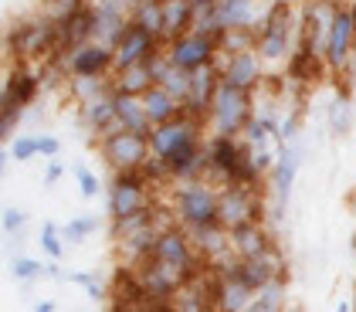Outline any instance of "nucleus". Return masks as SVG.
Masks as SVG:
<instances>
[{
  "instance_id": "10",
  "label": "nucleus",
  "mask_w": 356,
  "mask_h": 312,
  "mask_svg": "<svg viewBox=\"0 0 356 312\" xmlns=\"http://www.w3.org/2000/svg\"><path fill=\"white\" fill-rule=\"evenodd\" d=\"M163 55L173 68H180V72L193 75V72L211 68V65H218L220 61V41L218 38H211V34H204V31H191V34H184V38L166 41Z\"/></svg>"
},
{
  "instance_id": "2",
  "label": "nucleus",
  "mask_w": 356,
  "mask_h": 312,
  "mask_svg": "<svg viewBox=\"0 0 356 312\" xmlns=\"http://www.w3.org/2000/svg\"><path fill=\"white\" fill-rule=\"evenodd\" d=\"M170 217L184 231L220 224V187L211 180H187L170 187Z\"/></svg>"
},
{
  "instance_id": "30",
  "label": "nucleus",
  "mask_w": 356,
  "mask_h": 312,
  "mask_svg": "<svg viewBox=\"0 0 356 312\" xmlns=\"http://www.w3.org/2000/svg\"><path fill=\"white\" fill-rule=\"evenodd\" d=\"M99 227H102V217H95V214H79V217H72L68 224H61V234H65L68 245H79L85 238H92Z\"/></svg>"
},
{
  "instance_id": "45",
  "label": "nucleus",
  "mask_w": 356,
  "mask_h": 312,
  "mask_svg": "<svg viewBox=\"0 0 356 312\" xmlns=\"http://www.w3.org/2000/svg\"><path fill=\"white\" fill-rule=\"evenodd\" d=\"M350 306H353V312H356V282H353V299H350Z\"/></svg>"
},
{
  "instance_id": "26",
  "label": "nucleus",
  "mask_w": 356,
  "mask_h": 312,
  "mask_svg": "<svg viewBox=\"0 0 356 312\" xmlns=\"http://www.w3.org/2000/svg\"><path fill=\"white\" fill-rule=\"evenodd\" d=\"M129 21H133V28L149 31L153 38L163 41V28H166L163 0H136V3H129Z\"/></svg>"
},
{
  "instance_id": "36",
  "label": "nucleus",
  "mask_w": 356,
  "mask_h": 312,
  "mask_svg": "<svg viewBox=\"0 0 356 312\" xmlns=\"http://www.w3.org/2000/svg\"><path fill=\"white\" fill-rule=\"evenodd\" d=\"M24 109H17V106H0V140H14L17 136V126L24 122Z\"/></svg>"
},
{
  "instance_id": "17",
  "label": "nucleus",
  "mask_w": 356,
  "mask_h": 312,
  "mask_svg": "<svg viewBox=\"0 0 356 312\" xmlns=\"http://www.w3.org/2000/svg\"><path fill=\"white\" fill-rule=\"evenodd\" d=\"M92 10H95V41L115 48L126 31H129V3L126 0H92Z\"/></svg>"
},
{
  "instance_id": "7",
  "label": "nucleus",
  "mask_w": 356,
  "mask_h": 312,
  "mask_svg": "<svg viewBox=\"0 0 356 312\" xmlns=\"http://www.w3.org/2000/svg\"><path fill=\"white\" fill-rule=\"evenodd\" d=\"M245 224H268L265 187H245V183L220 187V227L234 231Z\"/></svg>"
},
{
  "instance_id": "37",
  "label": "nucleus",
  "mask_w": 356,
  "mask_h": 312,
  "mask_svg": "<svg viewBox=\"0 0 356 312\" xmlns=\"http://www.w3.org/2000/svg\"><path fill=\"white\" fill-rule=\"evenodd\" d=\"M75 180H79V190H82V197H99V190H102V180H99V173L88 170L85 163H75Z\"/></svg>"
},
{
  "instance_id": "5",
  "label": "nucleus",
  "mask_w": 356,
  "mask_h": 312,
  "mask_svg": "<svg viewBox=\"0 0 356 312\" xmlns=\"http://www.w3.org/2000/svg\"><path fill=\"white\" fill-rule=\"evenodd\" d=\"M278 149V160H275L272 173H268V183H265V194H268V224L278 227L285 221V211L292 204V190H296V180L302 170V146L299 142H282L275 146Z\"/></svg>"
},
{
  "instance_id": "42",
  "label": "nucleus",
  "mask_w": 356,
  "mask_h": 312,
  "mask_svg": "<svg viewBox=\"0 0 356 312\" xmlns=\"http://www.w3.org/2000/svg\"><path fill=\"white\" fill-rule=\"evenodd\" d=\"M48 279H55V282H68V272H65L58 261H48Z\"/></svg>"
},
{
  "instance_id": "19",
  "label": "nucleus",
  "mask_w": 356,
  "mask_h": 312,
  "mask_svg": "<svg viewBox=\"0 0 356 312\" xmlns=\"http://www.w3.org/2000/svg\"><path fill=\"white\" fill-rule=\"evenodd\" d=\"M265 17V7L258 0H218L220 31H258Z\"/></svg>"
},
{
  "instance_id": "3",
  "label": "nucleus",
  "mask_w": 356,
  "mask_h": 312,
  "mask_svg": "<svg viewBox=\"0 0 356 312\" xmlns=\"http://www.w3.org/2000/svg\"><path fill=\"white\" fill-rule=\"evenodd\" d=\"M7 51L14 65H34V61H55L61 58L58 44V24H51L44 14H31L14 21L7 31Z\"/></svg>"
},
{
  "instance_id": "40",
  "label": "nucleus",
  "mask_w": 356,
  "mask_h": 312,
  "mask_svg": "<svg viewBox=\"0 0 356 312\" xmlns=\"http://www.w3.org/2000/svg\"><path fill=\"white\" fill-rule=\"evenodd\" d=\"M58 153H61V140H58V136H48V133H38V156L58 160Z\"/></svg>"
},
{
  "instance_id": "39",
  "label": "nucleus",
  "mask_w": 356,
  "mask_h": 312,
  "mask_svg": "<svg viewBox=\"0 0 356 312\" xmlns=\"http://www.w3.org/2000/svg\"><path fill=\"white\" fill-rule=\"evenodd\" d=\"M299 129H302V109H292V113L282 119V142H296ZM282 142H278V146H282Z\"/></svg>"
},
{
  "instance_id": "28",
  "label": "nucleus",
  "mask_w": 356,
  "mask_h": 312,
  "mask_svg": "<svg viewBox=\"0 0 356 312\" xmlns=\"http://www.w3.org/2000/svg\"><path fill=\"white\" fill-rule=\"evenodd\" d=\"M112 92H115V88H112V79H72V82H68V95H72L79 106L99 102V99H106Z\"/></svg>"
},
{
  "instance_id": "33",
  "label": "nucleus",
  "mask_w": 356,
  "mask_h": 312,
  "mask_svg": "<svg viewBox=\"0 0 356 312\" xmlns=\"http://www.w3.org/2000/svg\"><path fill=\"white\" fill-rule=\"evenodd\" d=\"M31 224V214L28 211H21V207H14V204H7L3 211H0V231H3V238H21Z\"/></svg>"
},
{
  "instance_id": "47",
  "label": "nucleus",
  "mask_w": 356,
  "mask_h": 312,
  "mask_svg": "<svg viewBox=\"0 0 356 312\" xmlns=\"http://www.w3.org/2000/svg\"><path fill=\"white\" fill-rule=\"evenodd\" d=\"M126 3H136V0H126Z\"/></svg>"
},
{
  "instance_id": "12",
  "label": "nucleus",
  "mask_w": 356,
  "mask_h": 312,
  "mask_svg": "<svg viewBox=\"0 0 356 312\" xmlns=\"http://www.w3.org/2000/svg\"><path fill=\"white\" fill-rule=\"evenodd\" d=\"M136 279H139V288L143 295L149 299V306H173V299L193 282L187 272L173 268V265H163V261H146L136 268Z\"/></svg>"
},
{
  "instance_id": "41",
  "label": "nucleus",
  "mask_w": 356,
  "mask_h": 312,
  "mask_svg": "<svg viewBox=\"0 0 356 312\" xmlns=\"http://www.w3.org/2000/svg\"><path fill=\"white\" fill-rule=\"evenodd\" d=\"M65 176V163H58V160H51L48 167H44V187H55L58 180Z\"/></svg>"
},
{
  "instance_id": "1",
  "label": "nucleus",
  "mask_w": 356,
  "mask_h": 312,
  "mask_svg": "<svg viewBox=\"0 0 356 312\" xmlns=\"http://www.w3.org/2000/svg\"><path fill=\"white\" fill-rule=\"evenodd\" d=\"M299 7L292 0H272L265 7V17L254 31V51L261 55V61L272 65H289L299 44Z\"/></svg>"
},
{
  "instance_id": "35",
  "label": "nucleus",
  "mask_w": 356,
  "mask_h": 312,
  "mask_svg": "<svg viewBox=\"0 0 356 312\" xmlns=\"http://www.w3.org/2000/svg\"><path fill=\"white\" fill-rule=\"evenodd\" d=\"M7 153H10V160H17V163H28L38 156V133H21V136H14L10 146H7Z\"/></svg>"
},
{
  "instance_id": "27",
  "label": "nucleus",
  "mask_w": 356,
  "mask_h": 312,
  "mask_svg": "<svg viewBox=\"0 0 356 312\" xmlns=\"http://www.w3.org/2000/svg\"><path fill=\"white\" fill-rule=\"evenodd\" d=\"M248 312H289V279H275L261 292H254Z\"/></svg>"
},
{
  "instance_id": "18",
  "label": "nucleus",
  "mask_w": 356,
  "mask_h": 312,
  "mask_svg": "<svg viewBox=\"0 0 356 312\" xmlns=\"http://www.w3.org/2000/svg\"><path fill=\"white\" fill-rule=\"evenodd\" d=\"M231 234V258L234 261H251V258H261L268 248H275L278 241L272 238L268 224H245L227 231Z\"/></svg>"
},
{
  "instance_id": "4",
  "label": "nucleus",
  "mask_w": 356,
  "mask_h": 312,
  "mask_svg": "<svg viewBox=\"0 0 356 312\" xmlns=\"http://www.w3.org/2000/svg\"><path fill=\"white\" fill-rule=\"evenodd\" d=\"M254 115H258V99L251 92L220 82L218 95L211 102V113H207V136L241 140L245 129L254 122Z\"/></svg>"
},
{
  "instance_id": "31",
  "label": "nucleus",
  "mask_w": 356,
  "mask_h": 312,
  "mask_svg": "<svg viewBox=\"0 0 356 312\" xmlns=\"http://www.w3.org/2000/svg\"><path fill=\"white\" fill-rule=\"evenodd\" d=\"M85 7H88V0H41V10L38 14H44L51 24H65L68 17H75Z\"/></svg>"
},
{
  "instance_id": "22",
  "label": "nucleus",
  "mask_w": 356,
  "mask_h": 312,
  "mask_svg": "<svg viewBox=\"0 0 356 312\" xmlns=\"http://www.w3.org/2000/svg\"><path fill=\"white\" fill-rule=\"evenodd\" d=\"M156 68H153V58L146 61V65H136V68H129V72H122V75H112V88L119 92V95H136L143 99L149 88H156Z\"/></svg>"
},
{
  "instance_id": "34",
  "label": "nucleus",
  "mask_w": 356,
  "mask_h": 312,
  "mask_svg": "<svg viewBox=\"0 0 356 312\" xmlns=\"http://www.w3.org/2000/svg\"><path fill=\"white\" fill-rule=\"evenodd\" d=\"M68 282L82 285L85 292H88V299H95V302H102L109 295V285H106V279L99 272H68Z\"/></svg>"
},
{
  "instance_id": "6",
  "label": "nucleus",
  "mask_w": 356,
  "mask_h": 312,
  "mask_svg": "<svg viewBox=\"0 0 356 312\" xmlns=\"http://www.w3.org/2000/svg\"><path fill=\"white\" fill-rule=\"evenodd\" d=\"M156 204V187L143 173H112L106 207H109V224L129 221Z\"/></svg>"
},
{
  "instance_id": "13",
  "label": "nucleus",
  "mask_w": 356,
  "mask_h": 312,
  "mask_svg": "<svg viewBox=\"0 0 356 312\" xmlns=\"http://www.w3.org/2000/svg\"><path fill=\"white\" fill-rule=\"evenodd\" d=\"M218 68H220V82H224V85L245 88L251 95H258V92L265 88V82H268V65L261 61V55H258L254 48L220 55Z\"/></svg>"
},
{
  "instance_id": "38",
  "label": "nucleus",
  "mask_w": 356,
  "mask_h": 312,
  "mask_svg": "<svg viewBox=\"0 0 356 312\" xmlns=\"http://www.w3.org/2000/svg\"><path fill=\"white\" fill-rule=\"evenodd\" d=\"M241 140H245V146H251V149H261V146H268V142H272V136H268V129H265V126L258 122V115H254V122L245 129V136H241Z\"/></svg>"
},
{
  "instance_id": "21",
  "label": "nucleus",
  "mask_w": 356,
  "mask_h": 312,
  "mask_svg": "<svg viewBox=\"0 0 356 312\" xmlns=\"http://www.w3.org/2000/svg\"><path fill=\"white\" fill-rule=\"evenodd\" d=\"M112 102H115V122H119V129H129V133H139V136H149L153 133V122L146 115L143 99L112 92Z\"/></svg>"
},
{
  "instance_id": "9",
  "label": "nucleus",
  "mask_w": 356,
  "mask_h": 312,
  "mask_svg": "<svg viewBox=\"0 0 356 312\" xmlns=\"http://www.w3.org/2000/svg\"><path fill=\"white\" fill-rule=\"evenodd\" d=\"M99 156L112 173H143V167L153 160V146H149V136L115 129L106 140H99Z\"/></svg>"
},
{
  "instance_id": "24",
  "label": "nucleus",
  "mask_w": 356,
  "mask_h": 312,
  "mask_svg": "<svg viewBox=\"0 0 356 312\" xmlns=\"http://www.w3.org/2000/svg\"><path fill=\"white\" fill-rule=\"evenodd\" d=\"M143 106H146V115H149V122H153V129L156 126H166V122H173V119H180L184 115V106L166 92V88H149L146 95H143Z\"/></svg>"
},
{
  "instance_id": "29",
  "label": "nucleus",
  "mask_w": 356,
  "mask_h": 312,
  "mask_svg": "<svg viewBox=\"0 0 356 312\" xmlns=\"http://www.w3.org/2000/svg\"><path fill=\"white\" fill-rule=\"evenodd\" d=\"M10 275H14V282L31 288V285H38L41 279H48V265L41 261V258H31V255H17L10 258Z\"/></svg>"
},
{
  "instance_id": "43",
  "label": "nucleus",
  "mask_w": 356,
  "mask_h": 312,
  "mask_svg": "<svg viewBox=\"0 0 356 312\" xmlns=\"http://www.w3.org/2000/svg\"><path fill=\"white\" fill-rule=\"evenodd\" d=\"M31 312H58V302H51V299H44V302H38Z\"/></svg>"
},
{
  "instance_id": "32",
  "label": "nucleus",
  "mask_w": 356,
  "mask_h": 312,
  "mask_svg": "<svg viewBox=\"0 0 356 312\" xmlns=\"http://www.w3.org/2000/svg\"><path fill=\"white\" fill-rule=\"evenodd\" d=\"M38 245H41V252L48 255V261H61V255H65V234H61V227L58 224H41V234H38Z\"/></svg>"
},
{
  "instance_id": "16",
  "label": "nucleus",
  "mask_w": 356,
  "mask_h": 312,
  "mask_svg": "<svg viewBox=\"0 0 356 312\" xmlns=\"http://www.w3.org/2000/svg\"><path fill=\"white\" fill-rule=\"evenodd\" d=\"M163 48H166V41L153 38L149 31L129 24L126 38L115 44V75H122V72H129V68H136V65H146L149 58L163 55Z\"/></svg>"
},
{
  "instance_id": "15",
  "label": "nucleus",
  "mask_w": 356,
  "mask_h": 312,
  "mask_svg": "<svg viewBox=\"0 0 356 312\" xmlns=\"http://www.w3.org/2000/svg\"><path fill=\"white\" fill-rule=\"evenodd\" d=\"M44 92V79H41V68L38 65H14L7 72V82H3V95H0V106H17V109H34L38 95Z\"/></svg>"
},
{
  "instance_id": "23",
  "label": "nucleus",
  "mask_w": 356,
  "mask_h": 312,
  "mask_svg": "<svg viewBox=\"0 0 356 312\" xmlns=\"http://www.w3.org/2000/svg\"><path fill=\"white\" fill-rule=\"evenodd\" d=\"M163 41H173V38H184L193 31V21H197V7L193 0H163Z\"/></svg>"
},
{
  "instance_id": "44",
  "label": "nucleus",
  "mask_w": 356,
  "mask_h": 312,
  "mask_svg": "<svg viewBox=\"0 0 356 312\" xmlns=\"http://www.w3.org/2000/svg\"><path fill=\"white\" fill-rule=\"evenodd\" d=\"M336 312H353V306H350V302H339V306H336Z\"/></svg>"
},
{
  "instance_id": "14",
  "label": "nucleus",
  "mask_w": 356,
  "mask_h": 312,
  "mask_svg": "<svg viewBox=\"0 0 356 312\" xmlns=\"http://www.w3.org/2000/svg\"><path fill=\"white\" fill-rule=\"evenodd\" d=\"M68 79H112L115 75V48L102 41H88L61 58Z\"/></svg>"
},
{
  "instance_id": "20",
  "label": "nucleus",
  "mask_w": 356,
  "mask_h": 312,
  "mask_svg": "<svg viewBox=\"0 0 356 312\" xmlns=\"http://www.w3.org/2000/svg\"><path fill=\"white\" fill-rule=\"evenodd\" d=\"M79 119H82V126L95 136V142L106 140L109 133L119 129V122H115V102H112V95L106 99H99V102H88V106H79Z\"/></svg>"
},
{
  "instance_id": "25",
  "label": "nucleus",
  "mask_w": 356,
  "mask_h": 312,
  "mask_svg": "<svg viewBox=\"0 0 356 312\" xmlns=\"http://www.w3.org/2000/svg\"><path fill=\"white\" fill-rule=\"evenodd\" d=\"M353 122H356L353 95L339 88V92L329 99V106H326V129L332 133V136H346V133L353 129Z\"/></svg>"
},
{
  "instance_id": "11",
  "label": "nucleus",
  "mask_w": 356,
  "mask_h": 312,
  "mask_svg": "<svg viewBox=\"0 0 356 312\" xmlns=\"http://www.w3.org/2000/svg\"><path fill=\"white\" fill-rule=\"evenodd\" d=\"M153 258H156V261H163V265L180 268V272H187L191 279H200V268H207V265H204V258L197 255V248H193L191 231H184L177 221H166V224L160 227Z\"/></svg>"
},
{
  "instance_id": "48",
  "label": "nucleus",
  "mask_w": 356,
  "mask_h": 312,
  "mask_svg": "<svg viewBox=\"0 0 356 312\" xmlns=\"http://www.w3.org/2000/svg\"><path fill=\"white\" fill-rule=\"evenodd\" d=\"M112 312H122V309H112Z\"/></svg>"
},
{
  "instance_id": "46",
  "label": "nucleus",
  "mask_w": 356,
  "mask_h": 312,
  "mask_svg": "<svg viewBox=\"0 0 356 312\" xmlns=\"http://www.w3.org/2000/svg\"><path fill=\"white\" fill-rule=\"evenodd\" d=\"M353 255H356V234H353Z\"/></svg>"
},
{
  "instance_id": "8",
  "label": "nucleus",
  "mask_w": 356,
  "mask_h": 312,
  "mask_svg": "<svg viewBox=\"0 0 356 312\" xmlns=\"http://www.w3.org/2000/svg\"><path fill=\"white\" fill-rule=\"evenodd\" d=\"M356 58V0L353 3H339L332 28L326 34V48H323V61H326L329 75H346Z\"/></svg>"
}]
</instances>
